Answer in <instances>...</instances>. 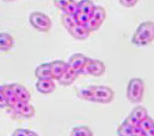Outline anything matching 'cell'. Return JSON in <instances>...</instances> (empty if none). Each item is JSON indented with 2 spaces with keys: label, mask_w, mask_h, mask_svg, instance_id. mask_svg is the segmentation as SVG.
I'll use <instances>...</instances> for the list:
<instances>
[{
  "label": "cell",
  "mask_w": 154,
  "mask_h": 136,
  "mask_svg": "<svg viewBox=\"0 0 154 136\" xmlns=\"http://www.w3.org/2000/svg\"><path fill=\"white\" fill-rule=\"evenodd\" d=\"M154 39V24L152 21H144L139 25L132 36V44L143 47L151 44Z\"/></svg>",
  "instance_id": "obj_1"
},
{
  "label": "cell",
  "mask_w": 154,
  "mask_h": 136,
  "mask_svg": "<svg viewBox=\"0 0 154 136\" xmlns=\"http://www.w3.org/2000/svg\"><path fill=\"white\" fill-rule=\"evenodd\" d=\"M144 83L140 78H132L127 85L126 97L133 104L140 103L144 94Z\"/></svg>",
  "instance_id": "obj_2"
},
{
  "label": "cell",
  "mask_w": 154,
  "mask_h": 136,
  "mask_svg": "<svg viewBox=\"0 0 154 136\" xmlns=\"http://www.w3.org/2000/svg\"><path fill=\"white\" fill-rule=\"evenodd\" d=\"M29 21L35 30L40 32H48L52 27V21L46 14L41 12H34L29 16Z\"/></svg>",
  "instance_id": "obj_3"
},
{
  "label": "cell",
  "mask_w": 154,
  "mask_h": 136,
  "mask_svg": "<svg viewBox=\"0 0 154 136\" xmlns=\"http://www.w3.org/2000/svg\"><path fill=\"white\" fill-rule=\"evenodd\" d=\"M115 97V93L108 86H95L92 102L98 104H110Z\"/></svg>",
  "instance_id": "obj_4"
},
{
  "label": "cell",
  "mask_w": 154,
  "mask_h": 136,
  "mask_svg": "<svg viewBox=\"0 0 154 136\" xmlns=\"http://www.w3.org/2000/svg\"><path fill=\"white\" fill-rule=\"evenodd\" d=\"M106 11L101 6H95L89 19V30L90 31H96L103 24L106 19Z\"/></svg>",
  "instance_id": "obj_5"
},
{
  "label": "cell",
  "mask_w": 154,
  "mask_h": 136,
  "mask_svg": "<svg viewBox=\"0 0 154 136\" xmlns=\"http://www.w3.org/2000/svg\"><path fill=\"white\" fill-rule=\"evenodd\" d=\"M106 66L103 62L98 59L88 58L85 66L84 68L83 72L89 74L93 76H102L105 73Z\"/></svg>",
  "instance_id": "obj_6"
},
{
  "label": "cell",
  "mask_w": 154,
  "mask_h": 136,
  "mask_svg": "<svg viewBox=\"0 0 154 136\" xmlns=\"http://www.w3.org/2000/svg\"><path fill=\"white\" fill-rule=\"evenodd\" d=\"M17 114L25 118H31L35 113V109L30 102H22L17 100L11 107Z\"/></svg>",
  "instance_id": "obj_7"
},
{
  "label": "cell",
  "mask_w": 154,
  "mask_h": 136,
  "mask_svg": "<svg viewBox=\"0 0 154 136\" xmlns=\"http://www.w3.org/2000/svg\"><path fill=\"white\" fill-rule=\"evenodd\" d=\"M88 58L89 57L85 56L82 53H74L73 55H71L69 58L68 62L66 63L69 68H71L78 75H80L83 73L84 68L85 66Z\"/></svg>",
  "instance_id": "obj_8"
},
{
  "label": "cell",
  "mask_w": 154,
  "mask_h": 136,
  "mask_svg": "<svg viewBox=\"0 0 154 136\" xmlns=\"http://www.w3.org/2000/svg\"><path fill=\"white\" fill-rule=\"evenodd\" d=\"M116 134L118 136H143L139 126H131L124 121L117 128Z\"/></svg>",
  "instance_id": "obj_9"
},
{
  "label": "cell",
  "mask_w": 154,
  "mask_h": 136,
  "mask_svg": "<svg viewBox=\"0 0 154 136\" xmlns=\"http://www.w3.org/2000/svg\"><path fill=\"white\" fill-rule=\"evenodd\" d=\"M37 91L43 94H49L55 90L56 85L52 79H38L35 84Z\"/></svg>",
  "instance_id": "obj_10"
},
{
  "label": "cell",
  "mask_w": 154,
  "mask_h": 136,
  "mask_svg": "<svg viewBox=\"0 0 154 136\" xmlns=\"http://www.w3.org/2000/svg\"><path fill=\"white\" fill-rule=\"evenodd\" d=\"M10 86H11L12 91L14 93L17 100L22 101V102H30V98H31V94L30 92L27 90L26 87L17 83L12 84V85H10Z\"/></svg>",
  "instance_id": "obj_11"
},
{
  "label": "cell",
  "mask_w": 154,
  "mask_h": 136,
  "mask_svg": "<svg viewBox=\"0 0 154 136\" xmlns=\"http://www.w3.org/2000/svg\"><path fill=\"white\" fill-rule=\"evenodd\" d=\"M68 32L75 39H79V40H84V39H86L89 37L91 31L87 27L80 26L79 24H76L71 28V30H69Z\"/></svg>",
  "instance_id": "obj_12"
},
{
  "label": "cell",
  "mask_w": 154,
  "mask_h": 136,
  "mask_svg": "<svg viewBox=\"0 0 154 136\" xmlns=\"http://www.w3.org/2000/svg\"><path fill=\"white\" fill-rule=\"evenodd\" d=\"M50 66L54 80H58V78L65 72L66 70L68 67L67 63L62 60H55L54 62H50Z\"/></svg>",
  "instance_id": "obj_13"
},
{
  "label": "cell",
  "mask_w": 154,
  "mask_h": 136,
  "mask_svg": "<svg viewBox=\"0 0 154 136\" xmlns=\"http://www.w3.org/2000/svg\"><path fill=\"white\" fill-rule=\"evenodd\" d=\"M35 76L38 79H52V80H54L50 63H43L41 65L38 66L35 71Z\"/></svg>",
  "instance_id": "obj_14"
},
{
  "label": "cell",
  "mask_w": 154,
  "mask_h": 136,
  "mask_svg": "<svg viewBox=\"0 0 154 136\" xmlns=\"http://www.w3.org/2000/svg\"><path fill=\"white\" fill-rule=\"evenodd\" d=\"M77 76H78V74H77L76 72H75L73 70H71V68L67 67L65 72L58 78L57 81L62 85L68 86L74 83L75 80H76Z\"/></svg>",
  "instance_id": "obj_15"
},
{
  "label": "cell",
  "mask_w": 154,
  "mask_h": 136,
  "mask_svg": "<svg viewBox=\"0 0 154 136\" xmlns=\"http://www.w3.org/2000/svg\"><path fill=\"white\" fill-rule=\"evenodd\" d=\"M14 46V39L8 33H0V52H8Z\"/></svg>",
  "instance_id": "obj_16"
},
{
  "label": "cell",
  "mask_w": 154,
  "mask_h": 136,
  "mask_svg": "<svg viewBox=\"0 0 154 136\" xmlns=\"http://www.w3.org/2000/svg\"><path fill=\"white\" fill-rule=\"evenodd\" d=\"M95 85H86L80 87L77 89V95L81 99L92 102L93 94Z\"/></svg>",
  "instance_id": "obj_17"
},
{
  "label": "cell",
  "mask_w": 154,
  "mask_h": 136,
  "mask_svg": "<svg viewBox=\"0 0 154 136\" xmlns=\"http://www.w3.org/2000/svg\"><path fill=\"white\" fill-rule=\"evenodd\" d=\"M78 3V12L85 15H91L94 8V3L92 0H80Z\"/></svg>",
  "instance_id": "obj_18"
},
{
  "label": "cell",
  "mask_w": 154,
  "mask_h": 136,
  "mask_svg": "<svg viewBox=\"0 0 154 136\" xmlns=\"http://www.w3.org/2000/svg\"><path fill=\"white\" fill-rule=\"evenodd\" d=\"M2 91H3V95L6 98L8 107H12V105L15 104L16 102L17 101V99L16 98L15 94L12 91L10 85H4L2 86Z\"/></svg>",
  "instance_id": "obj_19"
},
{
  "label": "cell",
  "mask_w": 154,
  "mask_h": 136,
  "mask_svg": "<svg viewBox=\"0 0 154 136\" xmlns=\"http://www.w3.org/2000/svg\"><path fill=\"white\" fill-rule=\"evenodd\" d=\"M130 116H131L133 118H134L138 122H140L143 121V119H145L146 117L148 116V111L143 106H138L136 107H134L132 111H131Z\"/></svg>",
  "instance_id": "obj_20"
},
{
  "label": "cell",
  "mask_w": 154,
  "mask_h": 136,
  "mask_svg": "<svg viewBox=\"0 0 154 136\" xmlns=\"http://www.w3.org/2000/svg\"><path fill=\"white\" fill-rule=\"evenodd\" d=\"M71 136H94L92 130L85 125H79L71 130Z\"/></svg>",
  "instance_id": "obj_21"
},
{
  "label": "cell",
  "mask_w": 154,
  "mask_h": 136,
  "mask_svg": "<svg viewBox=\"0 0 154 136\" xmlns=\"http://www.w3.org/2000/svg\"><path fill=\"white\" fill-rule=\"evenodd\" d=\"M61 21L63 26L65 27L67 31L71 30L75 25H76V21L75 16L67 15V14H63L61 17Z\"/></svg>",
  "instance_id": "obj_22"
},
{
  "label": "cell",
  "mask_w": 154,
  "mask_h": 136,
  "mask_svg": "<svg viewBox=\"0 0 154 136\" xmlns=\"http://www.w3.org/2000/svg\"><path fill=\"white\" fill-rule=\"evenodd\" d=\"M139 129L142 130L143 132V133L147 131V130H150V129H152L154 128V124H153V121L151 117H146L145 119H143V121H141L139 123Z\"/></svg>",
  "instance_id": "obj_23"
},
{
  "label": "cell",
  "mask_w": 154,
  "mask_h": 136,
  "mask_svg": "<svg viewBox=\"0 0 154 136\" xmlns=\"http://www.w3.org/2000/svg\"><path fill=\"white\" fill-rule=\"evenodd\" d=\"M62 11L63 12V14L75 16L78 12V3L75 0H73L71 3H68Z\"/></svg>",
  "instance_id": "obj_24"
},
{
  "label": "cell",
  "mask_w": 154,
  "mask_h": 136,
  "mask_svg": "<svg viewBox=\"0 0 154 136\" xmlns=\"http://www.w3.org/2000/svg\"><path fill=\"white\" fill-rule=\"evenodd\" d=\"M73 0H54V3L56 8L60 10H62L68 3H70Z\"/></svg>",
  "instance_id": "obj_25"
},
{
  "label": "cell",
  "mask_w": 154,
  "mask_h": 136,
  "mask_svg": "<svg viewBox=\"0 0 154 136\" xmlns=\"http://www.w3.org/2000/svg\"><path fill=\"white\" fill-rule=\"evenodd\" d=\"M119 2L125 8H133L138 3L139 0H119Z\"/></svg>",
  "instance_id": "obj_26"
},
{
  "label": "cell",
  "mask_w": 154,
  "mask_h": 136,
  "mask_svg": "<svg viewBox=\"0 0 154 136\" xmlns=\"http://www.w3.org/2000/svg\"><path fill=\"white\" fill-rule=\"evenodd\" d=\"M8 102H7V99L5 98V96L3 95V91L0 92V108L1 109H3V108H6L8 107Z\"/></svg>",
  "instance_id": "obj_27"
},
{
  "label": "cell",
  "mask_w": 154,
  "mask_h": 136,
  "mask_svg": "<svg viewBox=\"0 0 154 136\" xmlns=\"http://www.w3.org/2000/svg\"><path fill=\"white\" fill-rule=\"evenodd\" d=\"M27 130L26 129H17L13 132L12 136H26Z\"/></svg>",
  "instance_id": "obj_28"
},
{
  "label": "cell",
  "mask_w": 154,
  "mask_h": 136,
  "mask_svg": "<svg viewBox=\"0 0 154 136\" xmlns=\"http://www.w3.org/2000/svg\"><path fill=\"white\" fill-rule=\"evenodd\" d=\"M143 136H154V128L147 130L143 133Z\"/></svg>",
  "instance_id": "obj_29"
},
{
  "label": "cell",
  "mask_w": 154,
  "mask_h": 136,
  "mask_svg": "<svg viewBox=\"0 0 154 136\" xmlns=\"http://www.w3.org/2000/svg\"><path fill=\"white\" fill-rule=\"evenodd\" d=\"M26 136H38V134L35 133V131H32V130H27V133Z\"/></svg>",
  "instance_id": "obj_30"
},
{
  "label": "cell",
  "mask_w": 154,
  "mask_h": 136,
  "mask_svg": "<svg viewBox=\"0 0 154 136\" xmlns=\"http://www.w3.org/2000/svg\"><path fill=\"white\" fill-rule=\"evenodd\" d=\"M3 1H4V2H12V1H15V0H3Z\"/></svg>",
  "instance_id": "obj_31"
},
{
  "label": "cell",
  "mask_w": 154,
  "mask_h": 136,
  "mask_svg": "<svg viewBox=\"0 0 154 136\" xmlns=\"http://www.w3.org/2000/svg\"><path fill=\"white\" fill-rule=\"evenodd\" d=\"M0 92H2V86L0 85Z\"/></svg>",
  "instance_id": "obj_32"
}]
</instances>
